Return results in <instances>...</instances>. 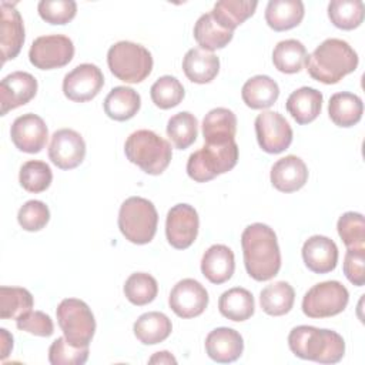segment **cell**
<instances>
[{
  "label": "cell",
  "mask_w": 365,
  "mask_h": 365,
  "mask_svg": "<svg viewBox=\"0 0 365 365\" xmlns=\"http://www.w3.org/2000/svg\"><path fill=\"white\" fill-rule=\"evenodd\" d=\"M244 265L255 281L274 278L281 268V252L274 230L262 222L248 225L241 235Z\"/></svg>",
  "instance_id": "1"
},
{
  "label": "cell",
  "mask_w": 365,
  "mask_h": 365,
  "mask_svg": "<svg viewBox=\"0 0 365 365\" xmlns=\"http://www.w3.org/2000/svg\"><path fill=\"white\" fill-rule=\"evenodd\" d=\"M309 76L324 84H335L358 67L356 51L341 38L324 40L305 60Z\"/></svg>",
  "instance_id": "2"
},
{
  "label": "cell",
  "mask_w": 365,
  "mask_h": 365,
  "mask_svg": "<svg viewBox=\"0 0 365 365\" xmlns=\"http://www.w3.org/2000/svg\"><path fill=\"white\" fill-rule=\"evenodd\" d=\"M288 345L295 356L319 364H336L345 354V342L338 332L311 325L292 328Z\"/></svg>",
  "instance_id": "3"
},
{
  "label": "cell",
  "mask_w": 365,
  "mask_h": 365,
  "mask_svg": "<svg viewBox=\"0 0 365 365\" xmlns=\"http://www.w3.org/2000/svg\"><path fill=\"white\" fill-rule=\"evenodd\" d=\"M124 153L130 163L150 175H158L168 167L173 151L167 140L151 130H137L128 135Z\"/></svg>",
  "instance_id": "4"
},
{
  "label": "cell",
  "mask_w": 365,
  "mask_h": 365,
  "mask_svg": "<svg viewBox=\"0 0 365 365\" xmlns=\"http://www.w3.org/2000/svg\"><path fill=\"white\" fill-rule=\"evenodd\" d=\"M158 214L151 201L143 197L127 198L118 211V228L133 244H148L157 231Z\"/></svg>",
  "instance_id": "5"
},
{
  "label": "cell",
  "mask_w": 365,
  "mask_h": 365,
  "mask_svg": "<svg viewBox=\"0 0 365 365\" xmlns=\"http://www.w3.org/2000/svg\"><path fill=\"white\" fill-rule=\"evenodd\" d=\"M237 161L238 145L235 140L227 144H204L188 157L187 174L197 182H205L232 170Z\"/></svg>",
  "instance_id": "6"
},
{
  "label": "cell",
  "mask_w": 365,
  "mask_h": 365,
  "mask_svg": "<svg viewBox=\"0 0 365 365\" xmlns=\"http://www.w3.org/2000/svg\"><path fill=\"white\" fill-rule=\"evenodd\" d=\"M107 64L118 80L133 84L148 77L153 70V57L144 46L124 40L108 48Z\"/></svg>",
  "instance_id": "7"
},
{
  "label": "cell",
  "mask_w": 365,
  "mask_h": 365,
  "mask_svg": "<svg viewBox=\"0 0 365 365\" xmlns=\"http://www.w3.org/2000/svg\"><path fill=\"white\" fill-rule=\"evenodd\" d=\"M56 315L64 338L71 345L88 346L96 332V319L84 301L66 298L58 304Z\"/></svg>",
  "instance_id": "8"
},
{
  "label": "cell",
  "mask_w": 365,
  "mask_h": 365,
  "mask_svg": "<svg viewBox=\"0 0 365 365\" xmlns=\"http://www.w3.org/2000/svg\"><path fill=\"white\" fill-rule=\"evenodd\" d=\"M348 301L349 292L339 281H324L305 292L302 312L309 318H328L341 314Z\"/></svg>",
  "instance_id": "9"
},
{
  "label": "cell",
  "mask_w": 365,
  "mask_h": 365,
  "mask_svg": "<svg viewBox=\"0 0 365 365\" xmlns=\"http://www.w3.org/2000/svg\"><path fill=\"white\" fill-rule=\"evenodd\" d=\"M74 56L73 41L63 34L37 37L29 50L30 63L40 70L60 68L71 61Z\"/></svg>",
  "instance_id": "10"
},
{
  "label": "cell",
  "mask_w": 365,
  "mask_h": 365,
  "mask_svg": "<svg viewBox=\"0 0 365 365\" xmlns=\"http://www.w3.org/2000/svg\"><path fill=\"white\" fill-rule=\"evenodd\" d=\"M255 134L259 147L268 154H279L292 143V128L277 111H262L257 115Z\"/></svg>",
  "instance_id": "11"
},
{
  "label": "cell",
  "mask_w": 365,
  "mask_h": 365,
  "mask_svg": "<svg viewBox=\"0 0 365 365\" xmlns=\"http://www.w3.org/2000/svg\"><path fill=\"white\" fill-rule=\"evenodd\" d=\"M200 220L195 208L190 204H175L170 208L165 220V235L171 247L185 250L192 245L198 235Z\"/></svg>",
  "instance_id": "12"
},
{
  "label": "cell",
  "mask_w": 365,
  "mask_h": 365,
  "mask_svg": "<svg viewBox=\"0 0 365 365\" xmlns=\"http://www.w3.org/2000/svg\"><path fill=\"white\" fill-rule=\"evenodd\" d=\"M104 86V76L101 70L91 63H83L74 67L64 76L63 93L76 103H86L93 100Z\"/></svg>",
  "instance_id": "13"
},
{
  "label": "cell",
  "mask_w": 365,
  "mask_h": 365,
  "mask_svg": "<svg viewBox=\"0 0 365 365\" xmlns=\"http://www.w3.org/2000/svg\"><path fill=\"white\" fill-rule=\"evenodd\" d=\"M168 305L180 318H194L205 311L208 292L197 279L184 278L173 287Z\"/></svg>",
  "instance_id": "14"
},
{
  "label": "cell",
  "mask_w": 365,
  "mask_h": 365,
  "mask_svg": "<svg viewBox=\"0 0 365 365\" xmlns=\"http://www.w3.org/2000/svg\"><path fill=\"white\" fill-rule=\"evenodd\" d=\"M86 157V143L83 137L71 128H60L51 135L48 158L61 170L76 168Z\"/></svg>",
  "instance_id": "15"
},
{
  "label": "cell",
  "mask_w": 365,
  "mask_h": 365,
  "mask_svg": "<svg viewBox=\"0 0 365 365\" xmlns=\"http://www.w3.org/2000/svg\"><path fill=\"white\" fill-rule=\"evenodd\" d=\"M13 144L23 153H40L48 138V130L41 117L33 113L19 115L10 128Z\"/></svg>",
  "instance_id": "16"
},
{
  "label": "cell",
  "mask_w": 365,
  "mask_h": 365,
  "mask_svg": "<svg viewBox=\"0 0 365 365\" xmlns=\"http://www.w3.org/2000/svg\"><path fill=\"white\" fill-rule=\"evenodd\" d=\"M37 93V80L27 71H13L0 83L1 115L27 104Z\"/></svg>",
  "instance_id": "17"
},
{
  "label": "cell",
  "mask_w": 365,
  "mask_h": 365,
  "mask_svg": "<svg viewBox=\"0 0 365 365\" xmlns=\"http://www.w3.org/2000/svg\"><path fill=\"white\" fill-rule=\"evenodd\" d=\"M1 20H0V46L1 60L6 63L17 57L24 43V26L23 19L16 9L14 3H0Z\"/></svg>",
  "instance_id": "18"
},
{
  "label": "cell",
  "mask_w": 365,
  "mask_h": 365,
  "mask_svg": "<svg viewBox=\"0 0 365 365\" xmlns=\"http://www.w3.org/2000/svg\"><path fill=\"white\" fill-rule=\"evenodd\" d=\"M302 259L315 274L331 272L338 262V247L325 235H312L302 245Z\"/></svg>",
  "instance_id": "19"
},
{
  "label": "cell",
  "mask_w": 365,
  "mask_h": 365,
  "mask_svg": "<svg viewBox=\"0 0 365 365\" xmlns=\"http://www.w3.org/2000/svg\"><path fill=\"white\" fill-rule=\"evenodd\" d=\"M205 351L207 355L218 364L234 362L241 356L244 351V341L238 331L220 327L207 335Z\"/></svg>",
  "instance_id": "20"
},
{
  "label": "cell",
  "mask_w": 365,
  "mask_h": 365,
  "mask_svg": "<svg viewBox=\"0 0 365 365\" xmlns=\"http://www.w3.org/2000/svg\"><path fill=\"white\" fill-rule=\"evenodd\" d=\"M271 182L281 192H294L302 188L308 180V168L297 155L279 158L271 168Z\"/></svg>",
  "instance_id": "21"
},
{
  "label": "cell",
  "mask_w": 365,
  "mask_h": 365,
  "mask_svg": "<svg viewBox=\"0 0 365 365\" xmlns=\"http://www.w3.org/2000/svg\"><path fill=\"white\" fill-rule=\"evenodd\" d=\"M235 269L234 252L222 244L211 245L201 258V272L212 284L228 281Z\"/></svg>",
  "instance_id": "22"
},
{
  "label": "cell",
  "mask_w": 365,
  "mask_h": 365,
  "mask_svg": "<svg viewBox=\"0 0 365 365\" xmlns=\"http://www.w3.org/2000/svg\"><path fill=\"white\" fill-rule=\"evenodd\" d=\"M237 133L235 114L224 107L208 111L202 120V135L205 144H227L234 141Z\"/></svg>",
  "instance_id": "23"
},
{
  "label": "cell",
  "mask_w": 365,
  "mask_h": 365,
  "mask_svg": "<svg viewBox=\"0 0 365 365\" xmlns=\"http://www.w3.org/2000/svg\"><path fill=\"white\" fill-rule=\"evenodd\" d=\"M182 70L190 81L205 84L212 81L218 74L220 58L204 48H190L182 58Z\"/></svg>",
  "instance_id": "24"
},
{
  "label": "cell",
  "mask_w": 365,
  "mask_h": 365,
  "mask_svg": "<svg viewBox=\"0 0 365 365\" xmlns=\"http://www.w3.org/2000/svg\"><path fill=\"white\" fill-rule=\"evenodd\" d=\"M285 107L298 124H308L321 113L322 94L317 88L301 87L289 94Z\"/></svg>",
  "instance_id": "25"
},
{
  "label": "cell",
  "mask_w": 365,
  "mask_h": 365,
  "mask_svg": "<svg viewBox=\"0 0 365 365\" xmlns=\"http://www.w3.org/2000/svg\"><path fill=\"white\" fill-rule=\"evenodd\" d=\"M305 14L301 0H269L265 7V21L275 31L297 27Z\"/></svg>",
  "instance_id": "26"
},
{
  "label": "cell",
  "mask_w": 365,
  "mask_h": 365,
  "mask_svg": "<svg viewBox=\"0 0 365 365\" xmlns=\"http://www.w3.org/2000/svg\"><path fill=\"white\" fill-rule=\"evenodd\" d=\"M279 96V87L269 76H254L247 80L241 90L244 103L254 110H262L271 107Z\"/></svg>",
  "instance_id": "27"
},
{
  "label": "cell",
  "mask_w": 365,
  "mask_h": 365,
  "mask_svg": "<svg viewBox=\"0 0 365 365\" xmlns=\"http://www.w3.org/2000/svg\"><path fill=\"white\" fill-rule=\"evenodd\" d=\"M141 106L140 94L133 90L131 87L118 86L114 87L104 100V113L115 120V121H125L133 118Z\"/></svg>",
  "instance_id": "28"
},
{
  "label": "cell",
  "mask_w": 365,
  "mask_h": 365,
  "mask_svg": "<svg viewBox=\"0 0 365 365\" xmlns=\"http://www.w3.org/2000/svg\"><path fill=\"white\" fill-rule=\"evenodd\" d=\"M364 113L361 97L354 93L341 91L331 96L328 103V114L332 123L338 127L355 125Z\"/></svg>",
  "instance_id": "29"
},
{
  "label": "cell",
  "mask_w": 365,
  "mask_h": 365,
  "mask_svg": "<svg viewBox=\"0 0 365 365\" xmlns=\"http://www.w3.org/2000/svg\"><path fill=\"white\" fill-rule=\"evenodd\" d=\"M134 335L144 345H155L168 338L173 331L170 318L158 311L145 312L134 322Z\"/></svg>",
  "instance_id": "30"
},
{
  "label": "cell",
  "mask_w": 365,
  "mask_h": 365,
  "mask_svg": "<svg viewBox=\"0 0 365 365\" xmlns=\"http://www.w3.org/2000/svg\"><path fill=\"white\" fill-rule=\"evenodd\" d=\"M218 309L222 317L242 322L252 317L255 309V302L252 294L241 287L230 288L228 291L222 292L218 299Z\"/></svg>",
  "instance_id": "31"
},
{
  "label": "cell",
  "mask_w": 365,
  "mask_h": 365,
  "mask_svg": "<svg viewBox=\"0 0 365 365\" xmlns=\"http://www.w3.org/2000/svg\"><path fill=\"white\" fill-rule=\"evenodd\" d=\"M257 6V1L250 0H221L214 4L211 14L221 27L234 31L254 14Z\"/></svg>",
  "instance_id": "32"
},
{
  "label": "cell",
  "mask_w": 365,
  "mask_h": 365,
  "mask_svg": "<svg viewBox=\"0 0 365 365\" xmlns=\"http://www.w3.org/2000/svg\"><path fill=\"white\" fill-rule=\"evenodd\" d=\"M192 33H194L195 41L200 44V48H204L211 53L217 48L225 47L232 40V36H234V31H230L221 27L215 21L211 11L202 14L197 20Z\"/></svg>",
  "instance_id": "33"
},
{
  "label": "cell",
  "mask_w": 365,
  "mask_h": 365,
  "mask_svg": "<svg viewBox=\"0 0 365 365\" xmlns=\"http://www.w3.org/2000/svg\"><path fill=\"white\" fill-rule=\"evenodd\" d=\"M295 301L294 288L285 281H277L267 285L259 294V304L265 314L281 317L291 311Z\"/></svg>",
  "instance_id": "34"
},
{
  "label": "cell",
  "mask_w": 365,
  "mask_h": 365,
  "mask_svg": "<svg viewBox=\"0 0 365 365\" xmlns=\"http://www.w3.org/2000/svg\"><path fill=\"white\" fill-rule=\"evenodd\" d=\"M307 56V48L299 40L288 38L275 46L272 51V63L278 71L294 74L302 70Z\"/></svg>",
  "instance_id": "35"
},
{
  "label": "cell",
  "mask_w": 365,
  "mask_h": 365,
  "mask_svg": "<svg viewBox=\"0 0 365 365\" xmlns=\"http://www.w3.org/2000/svg\"><path fill=\"white\" fill-rule=\"evenodd\" d=\"M365 14V6L361 0H332L328 4V17L331 23L342 30L356 29Z\"/></svg>",
  "instance_id": "36"
},
{
  "label": "cell",
  "mask_w": 365,
  "mask_h": 365,
  "mask_svg": "<svg viewBox=\"0 0 365 365\" xmlns=\"http://www.w3.org/2000/svg\"><path fill=\"white\" fill-rule=\"evenodd\" d=\"M33 295L26 288L0 287V317L3 319H17L31 311Z\"/></svg>",
  "instance_id": "37"
},
{
  "label": "cell",
  "mask_w": 365,
  "mask_h": 365,
  "mask_svg": "<svg viewBox=\"0 0 365 365\" xmlns=\"http://www.w3.org/2000/svg\"><path fill=\"white\" fill-rule=\"evenodd\" d=\"M198 123L194 114L181 111L174 114L167 123V135L178 150L188 148L197 138Z\"/></svg>",
  "instance_id": "38"
},
{
  "label": "cell",
  "mask_w": 365,
  "mask_h": 365,
  "mask_svg": "<svg viewBox=\"0 0 365 365\" xmlns=\"http://www.w3.org/2000/svg\"><path fill=\"white\" fill-rule=\"evenodd\" d=\"M158 284L155 278L147 272L131 274L124 284V295L134 305H147L155 299Z\"/></svg>",
  "instance_id": "39"
},
{
  "label": "cell",
  "mask_w": 365,
  "mask_h": 365,
  "mask_svg": "<svg viewBox=\"0 0 365 365\" xmlns=\"http://www.w3.org/2000/svg\"><path fill=\"white\" fill-rule=\"evenodd\" d=\"M53 180V173L48 164L38 160L26 161L19 174L20 185L29 192H43L46 191Z\"/></svg>",
  "instance_id": "40"
},
{
  "label": "cell",
  "mask_w": 365,
  "mask_h": 365,
  "mask_svg": "<svg viewBox=\"0 0 365 365\" xmlns=\"http://www.w3.org/2000/svg\"><path fill=\"white\" fill-rule=\"evenodd\" d=\"M184 87L178 78L173 76L160 77L150 88V96L153 103L163 108L168 110L178 106L184 98Z\"/></svg>",
  "instance_id": "41"
},
{
  "label": "cell",
  "mask_w": 365,
  "mask_h": 365,
  "mask_svg": "<svg viewBox=\"0 0 365 365\" xmlns=\"http://www.w3.org/2000/svg\"><path fill=\"white\" fill-rule=\"evenodd\" d=\"M338 234L348 250L365 248V220L359 212L342 214L336 224Z\"/></svg>",
  "instance_id": "42"
},
{
  "label": "cell",
  "mask_w": 365,
  "mask_h": 365,
  "mask_svg": "<svg viewBox=\"0 0 365 365\" xmlns=\"http://www.w3.org/2000/svg\"><path fill=\"white\" fill-rule=\"evenodd\" d=\"M88 358V346H74L64 336L53 341L48 348L51 365H83Z\"/></svg>",
  "instance_id": "43"
},
{
  "label": "cell",
  "mask_w": 365,
  "mask_h": 365,
  "mask_svg": "<svg viewBox=\"0 0 365 365\" xmlns=\"http://www.w3.org/2000/svg\"><path fill=\"white\" fill-rule=\"evenodd\" d=\"M40 17L50 24H66L74 19L77 3L73 0H41L37 4Z\"/></svg>",
  "instance_id": "44"
},
{
  "label": "cell",
  "mask_w": 365,
  "mask_h": 365,
  "mask_svg": "<svg viewBox=\"0 0 365 365\" xmlns=\"http://www.w3.org/2000/svg\"><path fill=\"white\" fill-rule=\"evenodd\" d=\"M48 220V207L38 200H30L24 202L17 212V221L26 231H40L47 225Z\"/></svg>",
  "instance_id": "45"
},
{
  "label": "cell",
  "mask_w": 365,
  "mask_h": 365,
  "mask_svg": "<svg viewBox=\"0 0 365 365\" xmlns=\"http://www.w3.org/2000/svg\"><path fill=\"white\" fill-rule=\"evenodd\" d=\"M16 325L20 331L37 336H50L54 332L51 318L41 311H29L16 319Z\"/></svg>",
  "instance_id": "46"
},
{
  "label": "cell",
  "mask_w": 365,
  "mask_h": 365,
  "mask_svg": "<svg viewBox=\"0 0 365 365\" xmlns=\"http://www.w3.org/2000/svg\"><path fill=\"white\" fill-rule=\"evenodd\" d=\"M365 248L348 250L344 258V274L348 281L356 287L365 284Z\"/></svg>",
  "instance_id": "47"
},
{
  "label": "cell",
  "mask_w": 365,
  "mask_h": 365,
  "mask_svg": "<svg viewBox=\"0 0 365 365\" xmlns=\"http://www.w3.org/2000/svg\"><path fill=\"white\" fill-rule=\"evenodd\" d=\"M0 342H1V346H0L1 348V355H0V358L4 361L9 356L11 348H13V336L9 334V331L6 328L0 329Z\"/></svg>",
  "instance_id": "48"
},
{
  "label": "cell",
  "mask_w": 365,
  "mask_h": 365,
  "mask_svg": "<svg viewBox=\"0 0 365 365\" xmlns=\"http://www.w3.org/2000/svg\"><path fill=\"white\" fill-rule=\"evenodd\" d=\"M150 364H177V359L168 352V351H161L155 352L150 359Z\"/></svg>",
  "instance_id": "49"
}]
</instances>
